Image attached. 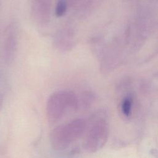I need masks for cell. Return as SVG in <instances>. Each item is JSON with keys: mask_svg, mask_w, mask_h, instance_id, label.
Instances as JSON below:
<instances>
[{"mask_svg": "<svg viewBox=\"0 0 158 158\" xmlns=\"http://www.w3.org/2000/svg\"><path fill=\"white\" fill-rule=\"evenodd\" d=\"M86 128L85 120L80 118L55 127L51 131L49 136L51 148L56 151L66 149L83 135Z\"/></svg>", "mask_w": 158, "mask_h": 158, "instance_id": "1", "label": "cell"}, {"mask_svg": "<svg viewBox=\"0 0 158 158\" xmlns=\"http://www.w3.org/2000/svg\"><path fill=\"white\" fill-rule=\"evenodd\" d=\"M91 125L83 141V148L88 152H96L104 144L107 137V126L106 121L96 116L91 118Z\"/></svg>", "mask_w": 158, "mask_h": 158, "instance_id": "3", "label": "cell"}, {"mask_svg": "<svg viewBox=\"0 0 158 158\" xmlns=\"http://www.w3.org/2000/svg\"><path fill=\"white\" fill-rule=\"evenodd\" d=\"M67 10V4L64 0H59L56 5L55 9V14L57 17L63 16Z\"/></svg>", "mask_w": 158, "mask_h": 158, "instance_id": "7", "label": "cell"}, {"mask_svg": "<svg viewBox=\"0 0 158 158\" xmlns=\"http://www.w3.org/2000/svg\"><path fill=\"white\" fill-rule=\"evenodd\" d=\"M153 1H154V0H153Z\"/></svg>", "mask_w": 158, "mask_h": 158, "instance_id": "9", "label": "cell"}, {"mask_svg": "<svg viewBox=\"0 0 158 158\" xmlns=\"http://www.w3.org/2000/svg\"><path fill=\"white\" fill-rule=\"evenodd\" d=\"M79 107L78 99L70 91H58L48 98L46 106V117L50 123L57 122L67 109L76 110Z\"/></svg>", "mask_w": 158, "mask_h": 158, "instance_id": "2", "label": "cell"}, {"mask_svg": "<svg viewBox=\"0 0 158 158\" xmlns=\"http://www.w3.org/2000/svg\"><path fill=\"white\" fill-rule=\"evenodd\" d=\"M76 44L72 32L64 30L59 33L54 39V45L59 51L67 52L72 50Z\"/></svg>", "mask_w": 158, "mask_h": 158, "instance_id": "5", "label": "cell"}, {"mask_svg": "<svg viewBox=\"0 0 158 158\" xmlns=\"http://www.w3.org/2000/svg\"><path fill=\"white\" fill-rule=\"evenodd\" d=\"M122 110L124 115L128 116L131 113V99L127 97L124 99L122 104Z\"/></svg>", "mask_w": 158, "mask_h": 158, "instance_id": "8", "label": "cell"}, {"mask_svg": "<svg viewBox=\"0 0 158 158\" xmlns=\"http://www.w3.org/2000/svg\"><path fill=\"white\" fill-rule=\"evenodd\" d=\"M18 46L17 35L14 30L10 29L6 35L3 46L4 59L6 64H10L14 60Z\"/></svg>", "mask_w": 158, "mask_h": 158, "instance_id": "4", "label": "cell"}, {"mask_svg": "<svg viewBox=\"0 0 158 158\" xmlns=\"http://www.w3.org/2000/svg\"><path fill=\"white\" fill-rule=\"evenodd\" d=\"M94 94L89 91H85L81 94L80 100H78L79 106H81L83 109L88 108L94 100Z\"/></svg>", "mask_w": 158, "mask_h": 158, "instance_id": "6", "label": "cell"}]
</instances>
